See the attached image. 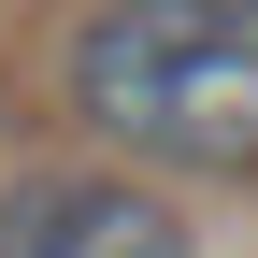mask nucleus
Returning <instances> with one entry per match:
<instances>
[{"instance_id":"obj_1","label":"nucleus","mask_w":258,"mask_h":258,"mask_svg":"<svg viewBox=\"0 0 258 258\" xmlns=\"http://www.w3.org/2000/svg\"><path fill=\"white\" fill-rule=\"evenodd\" d=\"M72 129L129 172L258 186V0H101L72 29Z\"/></svg>"},{"instance_id":"obj_2","label":"nucleus","mask_w":258,"mask_h":258,"mask_svg":"<svg viewBox=\"0 0 258 258\" xmlns=\"http://www.w3.org/2000/svg\"><path fill=\"white\" fill-rule=\"evenodd\" d=\"M0 258H201V230L129 158H29L0 172Z\"/></svg>"}]
</instances>
